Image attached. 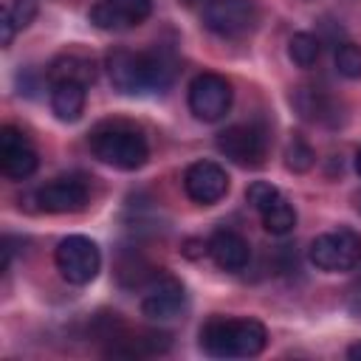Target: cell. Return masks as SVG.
I'll use <instances>...</instances> for the list:
<instances>
[{"mask_svg": "<svg viewBox=\"0 0 361 361\" xmlns=\"http://www.w3.org/2000/svg\"><path fill=\"white\" fill-rule=\"evenodd\" d=\"M178 62L169 51L152 48V51H127L116 48L107 56V73L110 82L121 93H144V90H164L175 79Z\"/></svg>", "mask_w": 361, "mask_h": 361, "instance_id": "obj_1", "label": "cell"}, {"mask_svg": "<svg viewBox=\"0 0 361 361\" xmlns=\"http://www.w3.org/2000/svg\"><path fill=\"white\" fill-rule=\"evenodd\" d=\"M268 330L257 319L214 316L200 327V347L214 358H251L265 350Z\"/></svg>", "mask_w": 361, "mask_h": 361, "instance_id": "obj_2", "label": "cell"}, {"mask_svg": "<svg viewBox=\"0 0 361 361\" xmlns=\"http://www.w3.org/2000/svg\"><path fill=\"white\" fill-rule=\"evenodd\" d=\"M90 149L102 164L127 169V172L144 166L149 158L147 138L127 124H102L99 130H93Z\"/></svg>", "mask_w": 361, "mask_h": 361, "instance_id": "obj_3", "label": "cell"}, {"mask_svg": "<svg viewBox=\"0 0 361 361\" xmlns=\"http://www.w3.org/2000/svg\"><path fill=\"white\" fill-rule=\"evenodd\" d=\"M310 262L319 271H353L361 262V234L341 226L310 243Z\"/></svg>", "mask_w": 361, "mask_h": 361, "instance_id": "obj_4", "label": "cell"}, {"mask_svg": "<svg viewBox=\"0 0 361 361\" xmlns=\"http://www.w3.org/2000/svg\"><path fill=\"white\" fill-rule=\"evenodd\" d=\"M54 259H56L59 274L71 285H87V282H93L96 274H99V265H102L99 245L90 237H82V234H71V237L59 240V245L54 251Z\"/></svg>", "mask_w": 361, "mask_h": 361, "instance_id": "obj_5", "label": "cell"}, {"mask_svg": "<svg viewBox=\"0 0 361 361\" xmlns=\"http://www.w3.org/2000/svg\"><path fill=\"white\" fill-rule=\"evenodd\" d=\"M259 20V8L254 0H206L203 25L217 37H243Z\"/></svg>", "mask_w": 361, "mask_h": 361, "instance_id": "obj_6", "label": "cell"}, {"mask_svg": "<svg viewBox=\"0 0 361 361\" xmlns=\"http://www.w3.org/2000/svg\"><path fill=\"white\" fill-rule=\"evenodd\" d=\"M231 107V85L220 73H200L189 85V110L200 121H217Z\"/></svg>", "mask_w": 361, "mask_h": 361, "instance_id": "obj_7", "label": "cell"}, {"mask_svg": "<svg viewBox=\"0 0 361 361\" xmlns=\"http://www.w3.org/2000/svg\"><path fill=\"white\" fill-rule=\"evenodd\" d=\"M217 149L237 166H259L265 161V133L254 124H231L217 135Z\"/></svg>", "mask_w": 361, "mask_h": 361, "instance_id": "obj_8", "label": "cell"}, {"mask_svg": "<svg viewBox=\"0 0 361 361\" xmlns=\"http://www.w3.org/2000/svg\"><path fill=\"white\" fill-rule=\"evenodd\" d=\"M37 164H39V158H37V149L28 144V138L17 127L6 124L0 130V169H3V175L11 180H25L37 172Z\"/></svg>", "mask_w": 361, "mask_h": 361, "instance_id": "obj_9", "label": "cell"}, {"mask_svg": "<svg viewBox=\"0 0 361 361\" xmlns=\"http://www.w3.org/2000/svg\"><path fill=\"white\" fill-rule=\"evenodd\" d=\"M152 14V0H99L90 8V23L102 31H124L141 25Z\"/></svg>", "mask_w": 361, "mask_h": 361, "instance_id": "obj_10", "label": "cell"}, {"mask_svg": "<svg viewBox=\"0 0 361 361\" xmlns=\"http://www.w3.org/2000/svg\"><path fill=\"white\" fill-rule=\"evenodd\" d=\"M183 307V285L178 276L172 274H158L152 276V282L144 290L141 299V313L152 322H166L172 316H178V310Z\"/></svg>", "mask_w": 361, "mask_h": 361, "instance_id": "obj_11", "label": "cell"}, {"mask_svg": "<svg viewBox=\"0 0 361 361\" xmlns=\"http://www.w3.org/2000/svg\"><path fill=\"white\" fill-rule=\"evenodd\" d=\"M183 189L195 203L212 206L228 192V175L214 161H195L183 172Z\"/></svg>", "mask_w": 361, "mask_h": 361, "instance_id": "obj_12", "label": "cell"}, {"mask_svg": "<svg viewBox=\"0 0 361 361\" xmlns=\"http://www.w3.org/2000/svg\"><path fill=\"white\" fill-rule=\"evenodd\" d=\"M34 200H37L39 212H51V214L79 212L87 203V186L79 178H56V180H48L45 186H39L34 192Z\"/></svg>", "mask_w": 361, "mask_h": 361, "instance_id": "obj_13", "label": "cell"}, {"mask_svg": "<svg viewBox=\"0 0 361 361\" xmlns=\"http://www.w3.org/2000/svg\"><path fill=\"white\" fill-rule=\"evenodd\" d=\"M209 254H212V259H214L217 268H223V271H243L248 265L251 248H248L245 237H240L237 231L220 228L209 240Z\"/></svg>", "mask_w": 361, "mask_h": 361, "instance_id": "obj_14", "label": "cell"}, {"mask_svg": "<svg viewBox=\"0 0 361 361\" xmlns=\"http://www.w3.org/2000/svg\"><path fill=\"white\" fill-rule=\"evenodd\" d=\"M85 85L79 82H51V110L59 121H76L85 113Z\"/></svg>", "mask_w": 361, "mask_h": 361, "instance_id": "obj_15", "label": "cell"}, {"mask_svg": "<svg viewBox=\"0 0 361 361\" xmlns=\"http://www.w3.org/2000/svg\"><path fill=\"white\" fill-rule=\"evenodd\" d=\"M93 79H96L93 59H87L82 54H62L48 68V82H79L87 87Z\"/></svg>", "mask_w": 361, "mask_h": 361, "instance_id": "obj_16", "label": "cell"}, {"mask_svg": "<svg viewBox=\"0 0 361 361\" xmlns=\"http://www.w3.org/2000/svg\"><path fill=\"white\" fill-rule=\"evenodd\" d=\"M262 226H265V231H271V234H276V237L290 234L293 226H296V212H293V206H290L285 197L274 200V203L262 212Z\"/></svg>", "mask_w": 361, "mask_h": 361, "instance_id": "obj_17", "label": "cell"}, {"mask_svg": "<svg viewBox=\"0 0 361 361\" xmlns=\"http://www.w3.org/2000/svg\"><path fill=\"white\" fill-rule=\"evenodd\" d=\"M288 54H290L293 65H299V68H313L316 59H319V54H322V42H319L313 34L299 31V34L290 37V42H288Z\"/></svg>", "mask_w": 361, "mask_h": 361, "instance_id": "obj_18", "label": "cell"}, {"mask_svg": "<svg viewBox=\"0 0 361 361\" xmlns=\"http://www.w3.org/2000/svg\"><path fill=\"white\" fill-rule=\"evenodd\" d=\"M285 164H288V169H293V172H307V169L316 164V152H313V147H310L305 138L293 135L290 144H288V149H285Z\"/></svg>", "mask_w": 361, "mask_h": 361, "instance_id": "obj_19", "label": "cell"}, {"mask_svg": "<svg viewBox=\"0 0 361 361\" xmlns=\"http://www.w3.org/2000/svg\"><path fill=\"white\" fill-rule=\"evenodd\" d=\"M296 107H299V113L305 116V118H319V121H324L327 118V102H324V96L319 93V90H310V87H299V93H296Z\"/></svg>", "mask_w": 361, "mask_h": 361, "instance_id": "obj_20", "label": "cell"}, {"mask_svg": "<svg viewBox=\"0 0 361 361\" xmlns=\"http://www.w3.org/2000/svg\"><path fill=\"white\" fill-rule=\"evenodd\" d=\"M336 68L341 76L347 79H358L361 76V45L355 42H341L336 48Z\"/></svg>", "mask_w": 361, "mask_h": 361, "instance_id": "obj_21", "label": "cell"}, {"mask_svg": "<svg viewBox=\"0 0 361 361\" xmlns=\"http://www.w3.org/2000/svg\"><path fill=\"white\" fill-rule=\"evenodd\" d=\"M37 8H39L37 0H8L3 17H6L17 31H23V28L31 25V20L37 17Z\"/></svg>", "mask_w": 361, "mask_h": 361, "instance_id": "obj_22", "label": "cell"}, {"mask_svg": "<svg viewBox=\"0 0 361 361\" xmlns=\"http://www.w3.org/2000/svg\"><path fill=\"white\" fill-rule=\"evenodd\" d=\"M282 195H279V189L274 186V183H268V180H254L248 189H245V200L262 214L274 200H279Z\"/></svg>", "mask_w": 361, "mask_h": 361, "instance_id": "obj_23", "label": "cell"}, {"mask_svg": "<svg viewBox=\"0 0 361 361\" xmlns=\"http://www.w3.org/2000/svg\"><path fill=\"white\" fill-rule=\"evenodd\" d=\"M347 307H350V313H353V316H358V319H361V279H355V282H353L350 296H347Z\"/></svg>", "mask_w": 361, "mask_h": 361, "instance_id": "obj_24", "label": "cell"}, {"mask_svg": "<svg viewBox=\"0 0 361 361\" xmlns=\"http://www.w3.org/2000/svg\"><path fill=\"white\" fill-rule=\"evenodd\" d=\"M347 355H350L353 361H361V341H358V344H353V347L347 350Z\"/></svg>", "mask_w": 361, "mask_h": 361, "instance_id": "obj_25", "label": "cell"}, {"mask_svg": "<svg viewBox=\"0 0 361 361\" xmlns=\"http://www.w3.org/2000/svg\"><path fill=\"white\" fill-rule=\"evenodd\" d=\"M355 169H358V175H361V149L355 152Z\"/></svg>", "mask_w": 361, "mask_h": 361, "instance_id": "obj_26", "label": "cell"}, {"mask_svg": "<svg viewBox=\"0 0 361 361\" xmlns=\"http://www.w3.org/2000/svg\"><path fill=\"white\" fill-rule=\"evenodd\" d=\"M186 3H192V0H186Z\"/></svg>", "mask_w": 361, "mask_h": 361, "instance_id": "obj_27", "label": "cell"}]
</instances>
